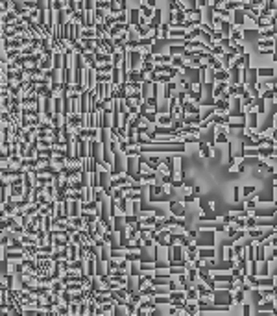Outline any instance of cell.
<instances>
[{
	"instance_id": "6da1fadb",
	"label": "cell",
	"mask_w": 277,
	"mask_h": 316,
	"mask_svg": "<svg viewBox=\"0 0 277 316\" xmlns=\"http://www.w3.org/2000/svg\"><path fill=\"white\" fill-rule=\"evenodd\" d=\"M172 215L183 216V215H185V205L179 203V202H172Z\"/></svg>"
},
{
	"instance_id": "7a4b0ae2",
	"label": "cell",
	"mask_w": 277,
	"mask_h": 316,
	"mask_svg": "<svg viewBox=\"0 0 277 316\" xmlns=\"http://www.w3.org/2000/svg\"><path fill=\"white\" fill-rule=\"evenodd\" d=\"M198 255H200V257H203V259H211V257H214V246H211V248H200Z\"/></svg>"
},
{
	"instance_id": "3957f363",
	"label": "cell",
	"mask_w": 277,
	"mask_h": 316,
	"mask_svg": "<svg viewBox=\"0 0 277 316\" xmlns=\"http://www.w3.org/2000/svg\"><path fill=\"white\" fill-rule=\"evenodd\" d=\"M235 257H237L235 250H231V246L225 244V246H224V259H225V261H231V259H235Z\"/></svg>"
},
{
	"instance_id": "277c9868",
	"label": "cell",
	"mask_w": 277,
	"mask_h": 316,
	"mask_svg": "<svg viewBox=\"0 0 277 316\" xmlns=\"http://www.w3.org/2000/svg\"><path fill=\"white\" fill-rule=\"evenodd\" d=\"M264 244H259L257 248H255V261H264L266 257H264Z\"/></svg>"
},
{
	"instance_id": "5b68a950",
	"label": "cell",
	"mask_w": 277,
	"mask_h": 316,
	"mask_svg": "<svg viewBox=\"0 0 277 316\" xmlns=\"http://www.w3.org/2000/svg\"><path fill=\"white\" fill-rule=\"evenodd\" d=\"M150 303H172V298H166V296H152V302Z\"/></svg>"
},
{
	"instance_id": "8992f818",
	"label": "cell",
	"mask_w": 277,
	"mask_h": 316,
	"mask_svg": "<svg viewBox=\"0 0 277 316\" xmlns=\"http://www.w3.org/2000/svg\"><path fill=\"white\" fill-rule=\"evenodd\" d=\"M146 161H148V164L152 167V170H157L159 167H161V157H157V155L155 157H148Z\"/></svg>"
},
{
	"instance_id": "52a82bcc",
	"label": "cell",
	"mask_w": 277,
	"mask_h": 316,
	"mask_svg": "<svg viewBox=\"0 0 277 316\" xmlns=\"http://www.w3.org/2000/svg\"><path fill=\"white\" fill-rule=\"evenodd\" d=\"M161 24V9H155V15H153V21L150 22V28H159Z\"/></svg>"
},
{
	"instance_id": "ba28073f",
	"label": "cell",
	"mask_w": 277,
	"mask_h": 316,
	"mask_svg": "<svg viewBox=\"0 0 277 316\" xmlns=\"http://www.w3.org/2000/svg\"><path fill=\"white\" fill-rule=\"evenodd\" d=\"M240 105H242V100H238V98H237V102H235V107H237V109H240ZM229 117H242V118H246L242 111H231V113L227 115V118H229Z\"/></svg>"
},
{
	"instance_id": "9c48e42d",
	"label": "cell",
	"mask_w": 277,
	"mask_h": 316,
	"mask_svg": "<svg viewBox=\"0 0 277 316\" xmlns=\"http://www.w3.org/2000/svg\"><path fill=\"white\" fill-rule=\"evenodd\" d=\"M159 194H163V187L161 185H150V198L159 196Z\"/></svg>"
},
{
	"instance_id": "30bf717a",
	"label": "cell",
	"mask_w": 277,
	"mask_h": 316,
	"mask_svg": "<svg viewBox=\"0 0 277 316\" xmlns=\"http://www.w3.org/2000/svg\"><path fill=\"white\" fill-rule=\"evenodd\" d=\"M146 76H144V72H137V70H133L129 74V80L131 81H140V80H144Z\"/></svg>"
},
{
	"instance_id": "8fae6325",
	"label": "cell",
	"mask_w": 277,
	"mask_h": 316,
	"mask_svg": "<svg viewBox=\"0 0 277 316\" xmlns=\"http://www.w3.org/2000/svg\"><path fill=\"white\" fill-rule=\"evenodd\" d=\"M124 257H126L129 263H135V261H140V259H142L139 253H133V251H131V253H127V251H126V255H124Z\"/></svg>"
},
{
	"instance_id": "7c38bea8",
	"label": "cell",
	"mask_w": 277,
	"mask_h": 316,
	"mask_svg": "<svg viewBox=\"0 0 277 316\" xmlns=\"http://www.w3.org/2000/svg\"><path fill=\"white\" fill-rule=\"evenodd\" d=\"M247 126H250V128H257V113H250V118H247Z\"/></svg>"
},
{
	"instance_id": "4fadbf2b",
	"label": "cell",
	"mask_w": 277,
	"mask_h": 316,
	"mask_svg": "<svg viewBox=\"0 0 277 316\" xmlns=\"http://www.w3.org/2000/svg\"><path fill=\"white\" fill-rule=\"evenodd\" d=\"M172 120H174V115H165V117H159V124H165L166 126V124L172 122Z\"/></svg>"
},
{
	"instance_id": "5bb4252c",
	"label": "cell",
	"mask_w": 277,
	"mask_h": 316,
	"mask_svg": "<svg viewBox=\"0 0 277 316\" xmlns=\"http://www.w3.org/2000/svg\"><path fill=\"white\" fill-rule=\"evenodd\" d=\"M259 76H273V69H257Z\"/></svg>"
},
{
	"instance_id": "9a60e30c",
	"label": "cell",
	"mask_w": 277,
	"mask_h": 316,
	"mask_svg": "<svg viewBox=\"0 0 277 316\" xmlns=\"http://www.w3.org/2000/svg\"><path fill=\"white\" fill-rule=\"evenodd\" d=\"M225 109H227V102H225V100H220V102L216 104V111H218V113H224Z\"/></svg>"
},
{
	"instance_id": "2e32d148",
	"label": "cell",
	"mask_w": 277,
	"mask_h": 316,
	"mask_svg": "<svg viewBox=\"0 0 277 316\" xmlns=\"http://www.w3.org/2000/svg\"><path fill=\"white\" fill-rule=\"evenodd\" d=\"M201 148H203V152H201V155H203V157H211V155H212V152H211V146H209V144H203V142H201Z\"/></svg>"
},
{
	"instance_id": "e0dca14e",
	"label": "cell",
	"mask_w": 277,
	"mask_h": 316,
	"mask_svg": "<svg viewBox=\"0 0 277 316\" xmlns=\"http://www.w3.org/2000/svg\"><path fill=\"white\" fill-rule=\"evenodd\" d=\"M207 61H209V65H211L212 69H220V67H222V63L218 61V59H214V57H209V56H207Z\"/></svg>"
},
{
	"instance_id": "ac0fdd59",
	"label": "cell",
	"mask_w": 277,
	"mask_h": 316,
	"mask_svg": "<svg viewBox=\"0 0 277 316\" xmlns=\"http://www.w3.org/2000/svg\"><path fill=\"white\" fill-rule=\"evenodd\" d=\"M168 30H170V24H168V22L163 24V26H161V35H159V37H163V39L168 37Z\"/></svg>"
},
{
	"instance_id": "d6986e66",
	"label": "cell",
	"mask_w": 277,
	"mask_h": 316,
	"mask_svg": "<svg viewBox=\"0 0 277 316\" xmlns=\"http://www.w3.org/2000/svg\"><path fill=\"white\" fill-rule=\"evenodd\" d=\"M216 142H220V144H225V142H227V135H225V131L218 133V137H216Z\"/></svg>"
},
{
	"instance_id": "ffe728a7",
	"label": "cell",
	"mask_w": 277,
	"mask_h": 316,
	"mask_svg": "<svg viewBox=\"0 0 277 316\" xmlns=\"http://www.w3.org/2000/svg\"><path fill=\"white\" fill-rule=\"evenodd\" d=\"M242 299H244V290H237L235 292V303H242Z\"/></svg>"
},
{
	"instance_id": "44dd1931",
	"label": "cell",
	"mask_w": 277,
	"mask_h": 316,
	"mask_svg": "<svg viewBox=\"0 0 277 316\" xmlns=\"http://www.w3.org/2000/svg\"><path fill=\"white\" fill-rule=\"evenodd\" d=\"M179 242L183 244V246H190V242H192V238L188 237V235H185V237H179Z\"/></svg>"
},
{
	"instance_id": "7402d4cb",
	"label": "cell",
	"mask_w": 277,
	"mask_h": 316,
	"mask_svg": "<svg viewBox=\"0 0 277 316\" xmlns=\"http://www.w3.org/2000/svg\"><path fill=\"white\" fill-rule=\"evenodd\" d=\"M198 292H200L198 289H196V290H188V294H187V298H188V299H200V296H198Z\"/></svg>"
},
{
	"instance_id": "603a6c76",
	"label": "cell",
	"mask_w": 277,
	"mask_h": 316,
	"mask_svg": "<svg viewBox=\"0 0 277 316\" xmlns=\"http://www.w3.org/2000/svg\"><path fill=\"white\" fill-rule=\"evenodd\" d=\"M170 298H172V302H174V299H181V298H185V294H183V292H176V290H172Z\"/></svg>"
},
{
	"instance_id": "cb8c5ba5",
	"label": "cell",
	"mask_w": 277,
	"mask_h": 316,
	"mask_svg": "<svg viewBox=\"0 0 277 316\" xmlns=\"http://www.w3.org/2000/svg\"><path fill=\"white\" fill-rule=\"evenodd\" d=\"M259 276H260V277H266V276H268V263H264V264H262V268H260Z\"/></svg>"
},
{
	"instance_id": "d4e9b609",
	"label": "cell",
	"mask_w": 277,
	"mask_h": 316,
	"mask_svg": "<svg viewBox=\"0 0 277 316\" xmlns=\"http://www.w3.org/2000/svg\"><path fill=\"white\" fill-rule=\"evenodd\" d=\"M131 22H133V24L139 22V9H133V11H131Z\"/></svg>"
},
{
	"instance_id": "484cf974",
	"label": "cell",
	"mask_w": 277,
	"mask_h": 316,
	"mask_svg": "<svg viewBox=\"0 0 277 316\" xmlns=\"http://www.w3.org/2000/svg\"><path fill=\"white\" fill-rule=\"evenodd\" d=\"M222 28H224V34H227V32H231V30H233V24L227 22V21H224L222 22Z\"/></svg>"
},
{
	"instance_id": "4316f807",
	"label": "cell",
	"mask_w": 277,
	"mask_h": 316,
	"mask_svg": "<svg viewBox=\"0 0 277 316\" xmlns=\"http://www.w3.org/2000/svg\"><path fill=\"white\" fill-rule=\"evenodd\" d=\"M255 192V187H244V198L247 196H251V194Z\"/></svg>"
},
{
	"instance_id": "83f0119b",
	"label": "cell",
	"mask_w": 277,
	"mask_h": 316,
	"mask_svg": "<svg viewBox=\"0 0 277 316\" xmlns=\"http://www.w3.org/2000/svg\"><path fill=\"white\" fill-rule=\"evenodd\" d=\"M142 93H144V94H142L144 98L150 96V83H144V85H142Z\"/></svg>"
},
{
	"instance_id": "f1b7e54d",
	"label": "cell",
	"mask_w": 277,
	"mask_h": 316,
	"mask_svg": "<svg viewBox=\"0 0 277 316\" xmlns=\"http://www.w3.org/2000/svg\"><path fill=\"white\" fill-rule=\"evenodd\" d=\"M225 8H227V9H237V8H238V2H233V0H227Z\"/></svg>"
},
{
	"instance_id": "f546056e",
	"label": "cell",
	"mask_w": 277,
	"mask_h": 316,
	"mask_svg": "<svg viewBox=\"0 0 277 316\" xmlns=\"http://www.w3.org/2000/svg\"><path fill=\"white\" fill-rule=\"evenodd\" d=\"M244 22V17H242V9L237 8V24H242Z\"/></svg>"
},
{
	"instance_id": "4dcf8cb0",
	"label": "cell",
	"mask_w": 277,
	"mask_h": 316,
	"mask_svg": "<svg viewBox=\"0 0 277 316\" xmlns=\"http://www.w3.org/2000/svg\"><path fill=\"white\" fill-rule=\"evenodd\" d=\"M227 76V72H224V70H220V72H214V78L216 80H224Z\"/></svg>"
},
{
	"instance_id": "1f68e13d",
	"label": "cell",
	"mask_w": 277,
	"mask_h": 316,
	"mask_svg": "<svg viewBox=\"0 0 277 316\" xmlns=\"http://www.w3.org/2000/svg\"><path fill=\"white\" fill-rule=\"evenodd\" d=\"M174 67H183V57H174Z\"/></svg>"
},
{
	"instance_id": "d6a6232c",
	"label": "cell",
	"mask_w": 277,
	"mask_h": 316,
	"mask_svg": "<svg viewBox=\"0 0 277 316\" xmlns=\"http://www.w3.org/2000/svg\"><path fill=\"white\" fill-rule=\"evenodd\" d=\"M270 46H273V41H262L260 43V48H270Z\"/></svg>"
},
{
	"instance_id": "836d02e7",
	"label": "cell",
	"mask_w": 277,
	"mask_h": 316,
	"mask_svg": "<svg viewBox=\"0 0 277 316\" xmlns=\"http://www.w3.org/2000/svg\"><path fill=\"white\" fill-rule=\"evenodd\" d=\"M222 35H224V34H220V32H216V34L212 32V34H211V39H212V41H220Z\"/></svg>"
},
{
	"instance_id": "e575fe53",
	"label": "cell",
	"mask_w": 277,
	"mask_h": 316,
	"mask_svg": "<svg viewBox=\"0 0 277 316\" xmlns=\"http://www.w3.org/2000/svg\"><path fill=\"white\" fill-rule=\"evenodd\" d=\"M233 202H240V189L238 187L235 189V198H233Z\"/></svg>"
},
{
	"instance_id": "d590c367",
	"label": "cell",
	"mask_w": 277,
	"mask_h": 316,
	"mask_svg": "<svg viewBox=\"0 0 277 316\" xmlns=\"http://www.w3.org/2000/svg\"><path fill=\"white\" fill-rule=\"evenodd\" d=\"M146 120H148V122H153V120H157L155 113H148V115H146Z\"/></svg>"
},
{
	"instance_id": "8d00e7d4",
	"label": "cell",
	"mask_w": 277,
	"mask_h": 316,
	"mask_svg": "<svg viewBox=\"0 0 277 316\" xmlns=\"http://www.w3.org/2000/svg\"><path fill=\"white\" fill-rule=\"evenodd\" d=\"M8 257L9 259H19V257H24L22 253H8Z\"/></svg>"
},
{
	"instance_id": "74e56055",
	"label": "cell",
	"mask_w": 277,
	"mask_h": 316,
	"mask_svg": "<svg viewBox=\"0 0 277 316\" xmlns=\"http://www.w3.org/2000/svg\"><path fill=\"white\" fill-rule=\"evenodd\" d=\"M211 52H212V54H216V56H220V54H222L224 50H222V46H214V48H212Z\"/></svg>"
},
{
	"instance_id": "f35d334b",
	"label": "cell",
	"mask_w": 277,
	"mask_h": 316,
	"mask_svg": "<svg viewBox=\"0 0 277 316\" xmlns=\"http://www.w3.org/2000/svg\"><path fill=\"white\" fill-rule=\"evenodd\" d=\"M187 235H188V237H190V238H192V240H194V238H196V235H198V233H196V229H188V231H187Z\"/></svg>"
},
{
	"instance_id": "ab89813d",
	"label": "cell",
	"mask_w": 277,
	"mask_h": 316,
	"mask_svg": "<svg viewBox=\"0 0 277 316\" xmlns=\"http://www.w3.org/2000/svg\"><path fill=\"white\" fill-rule=\"evenodd\" d=\"M185 202H187V203H192V202H194V194H188V196H185Z\"/></svg>"
},
{
	"instance_id": "60d3db41",
	"label": "cell",
	"mask_w": 277,
	"mask_h": 316,
	"mask_svg": "<svg viewBox=\"0 0 277 316\" xmlns=\"http://www.w3.org/2000/svg\"><path fill=\"white\" fill-rule=\"evenodd\" d=\"M113 78H115V80H113L115 83H118V81H120V80H118V69H115V74H113Z\"/></svg>"
},
{
	"instance_id": "b9f144b4",
	"label": "cell",
	"mask_w": 277,
	"mask_h": 316,
	"mask_svg": "<svg viewBox=\"0 0 277 316\" xmlns=\"http://www.w3.org/2000/svg\"><path fill=\"white\" fill-rule=\"evenodd\" d=\"M172 128H174V129H178V128H181V120H174V124H172Z\"/></svg>"
},
{
	"instance_id": "7bdbcfd3",
	"label": "cell",
	"mask_w": 277,
	"mask_h": 316,
	"mask_svg": "<svg viewBox=\"0 0 277 316\" xmlns=\"http://www.w3.org/2000/svg\"><path fill=\"white\" fill-rule=\"evenodd\" d=\"M152 242H153L152 238H144V246H146V248H152Z\"/></svg>"
},
{
	"instance_id": "ee69618b",
	"label": "cell",
	"mask_w": 277,
	"mask_h": 316,
	"mask_svg": "<svg viewBox=\"0 0 277 316\" xmlns=\"http://www.w3.org/2000/svg\"><path fill=\"white\" fill-rule=\"evenodd\" d=\"M142 11H144V15H146V17H150V15H152V9H150V8H144V6H142Z\"/></svg>"
},
{
	"instance_id": "f6af8a7d",
	"label": "cell",
	"mask_w": 277,
	"mask_h": 316,
	"mask_svg": "<svg viewBox=\"0 0 277 316\" xmlns=\"http://www.w3.org/2000/svg\"><path fill=\"white\" fill-rule=\"evenodd\" d=\"M240 35H242V34L238 32V30H237V32H233V39H235V41H238V39H240Z\"/></svg>"
},
{
	"instance_id": "bcb514c9",
	"label": "cell",
	"mask_w": 277,
	"mask_h": 316,
	"mask_svg": "<svg viewBox=\"0 0 277 316\" xmlns=\"http://www.w3.org/2000/svg\"><path fill=\"white\" fill-rule=\"evenodd\" d=\"M131 274H133V276H139V274H140V272H139V268H137V264L131 268Z\"/></svg>"
},
{
	"instance_id": "7dc6e473",
	"label": "cell",
	"mask_w": 277,
	"mask_h": 316,
	"mask_svg": "<svg viewBox=\"0 0 277 316\" xmlns=\"http://www.w3.org/2000/svg\"><path fill=\"white\" fill-rule=\"evenodd\" d=\"M105 21H107V26H111V24H115V17H107Z\"/></svg>"
},
{
	"instance_id": "c3c4849f",
	"label": "cell",
	"mask_w": 277,
	"mask_h": 316,
	"mask_svg": "<svg viewBox=\"0 0 277 316\" xmlns=\"http://www.w3.org/2000/svg\"><path fill=\"white\" fill-rule=\"evenodd\" d=\"M192 190H194V194H200V192H201V187H200V185H194Z\"/></svg>"
},
{
	"instance_id": "681fc988",
	"label": "cell",
	"mask_w": 277,
	"mask_h": 316,
	"mask_svg": "<svg viewBox=\"0 0 277 316\" xmlns=\"http://www.w3.org/2000/svg\"><path fill=\"white\" fill-rule=\"evenodd\" d=\"M242 311H244V314H250V312H251V309H250V305H244V309H242Z\"/></svg>"
},
{
	"instance_id": "f907efd6",
	"label": "cell",
	"mask_w": 277,
	"mask_h": 316,
	"mask_svg": "<svg viewBox=\"0 0 277 316\" xmlns=\"http://www.w3.org/2000/svg\"><path fill=\"white\" fill-rule=\"evenodd\" d=\"M93 34H94L93 30H87V32H85V37H93Z\"/></svg>"
},
{
	"instance_id": "816d5d0a",
	"label": "cell",
	"mask_w": 277,
	"mask_h": 316,
	"mask_svg": "<svg viewBox=\"0 0 277 316\" xmlns=\"http://www.w3.org/2000/svg\"><path fill=\"white\" fill-rule=\"evenodd\" d=\"M207 2H209V0H198V4H200V6H207Z\"/></svg>"
},
{
	"instance_id": "f5cc1de1",
	"label": "cell",
	"mask_w": 277,
	"mask_h": 316,
	"mask_svg": "<svg viewBox=\"0 0 277 316\" xmlns=\"http://www.w3.org/2000/svg\"><path fill=\"white\" fill-rule=\"evenodd\" d=\"M155 4V0H148V6H153Z\"/></svg>"
},
{
	"instance_id": "db71d44e",
	"label": "cell",
	"mask_w": 277,
	"mask_h": 316,
	"mask_svg": "<svg viewBox=\"0 0 277 316\" xmlns=\"http://www.w3.org/2000/svg\"><path fill=\"white\" fill-rule=\"evenodd\" d=\"M273 281H275V285H273V287H277V277H275V279H273Z\"/></svg>"
},
{
	"instance_id": "11a10c76",
	"label": "cell",
	"mask_w": 277,
	"mask_h": 316,
	"mask_svg": "<svg viewBox=\"0 0 277 316\" xmlns=\"http://www.w3.org/2000/svg\"><path fill=\"white\" fill-rule=\"evenodd\" d=\"M275 207H277V202H275Z\"/></svg>"
}]
</instances>
